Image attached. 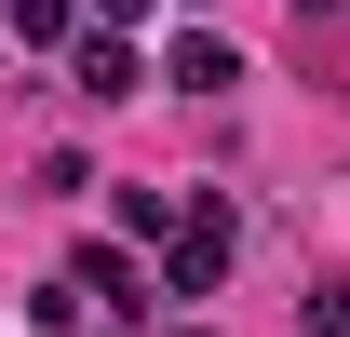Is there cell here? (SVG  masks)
Instances as JSON below:
<instances>
[{
	"instance_id": "cell-5",
	"label": "cell",
	"mask_w": 350,
	"mask_h": 337,
	"mask_svg": "<svg viewBox=\"0 0 350 337\" xmlns=\"http://www.w3.org/2000/svg\"><path fill=\"white\" fill-rule=\"evenodd\" d=\"M14 41H68V0H14Z\"/></svg>"
},
{
	"instance_id": "cell-2",
	"label": "cell",
	"mask_w": 350,
	"mask_h": 337,
	"mask_svg": "<svg viewBox=\"0 0 350 337\" xmlns=\"http://www.w3.org/2000/svg\"><path fill=\"white\" fill-rule=\"evenodd\" d=\"M175 82H189V95H229V82H243V54L202 27V41H175Z\"/></svg>"
},
{
	"instance_id": "cell-6",
	"label": "cell",
	"mask_w": 350,
	"mask_h": 337,
	"mask_svg": "<svg viewBox=\"0 0 350 337\" xmlns=\"http://www.w3.org/2000/svg\"><path fill=\"white\" fill-rule=\"evenodd\" d=\"M94 14H108V27H122V14H148V0H94Z\"/></svg>"
},
{
	"instance_id": "cell-7",
	"label": "cell",
	"mask_w": 350,
	"mask_h": 337,
	"mask_svg": "<svg viewBox=\"0 0 350 337\" xmlns=\"http://www.w3.org/2000/svg\"><path fill=\"white\" fill-rule=\"evenodd\" d=\"M108 337H122V324H108Z\"/></svg>"
},
{
	"instance_id": "cell-3",
	"label": "cell",
	"mask_w": 350,
	"mask_h": 337,
	"mask_svg": "<svg viewBox=\"0 0 350 337\" xmlns=\"http://www.w3.org/2000/svg\"><path fill=\"white\" fill-rule=\"evenodd\" d=\"M81 95H135V54H122V27H94V41H81Z\"/></svg>"
},
{
	"instance_id": "cell-1",
	"label": "cell",
	"mask_w": 350,
	"mask_h": 337,
	"mask_svg": "<svg viewBox=\"0 0 350 337\" xmlns=\"http://www.w3.org/2000/svg\"><path fill=\"white\" fill-rule=\"evenodd\" d=\"M229 284V216L202 203V216H175V297H216Z\"/></svg>"
},
{
	"instance_id": "cell-4",
	"label": "cell",
	"mask_w": 350,
	"mask_h": 337,
	"mask_svg": "<svg viewBox=\"0 0 350 337\" xmlns=\"http://www.w3.org/2000/svg\"><path fill=\"white\" fill-rule=\"evenodd\" d=\"M310 337H350V284H310V310H297Z\"/></svg>"
}]
</instances>
